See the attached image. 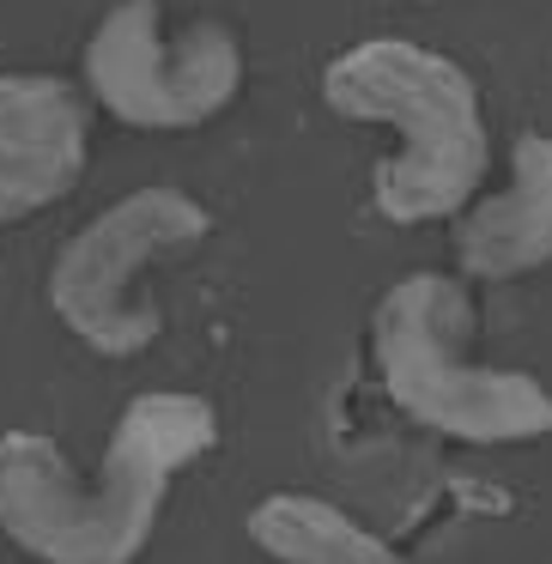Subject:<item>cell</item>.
<instances>
[{"mask_svg":"<svg viewBox=\"0 0 552 564\" xmlns=\"http://www.w3.org/2000/svg\"><path fill=\"white\" fill-rule=\"evenodd\" d=\"M219 443L207 394L152 389L122 406L104 467L74 474L55 437L7 431L0 437V534L43 564H134L152 546L171 479Z\"/></svg>","mask_w":552,"mask_h":564,"instance_id":"6da1fadb","label":"cell"},{"mask_svg":"<svg viewBox=\"0 0 552 564\" xmlns=\"http://www.w3.org/2000/svg\"><path fill=\"white\" fill-rule=\"evenodd\" d=\"M322 98L334 116L382 122L401 140L370 176L382 219H455L479 195L491 164V134L486 110H479V86L462 62L413 37H365L322 67Z\"/></svg>","mask_w":552,"mask_h":564,"instance_id":"7a4b0ae2","label":"cell"},{"mask_svg":"<svg viewBox=\"0 0 552 564\" xmlns=\"http://www.w3.org/2000/svg\"><path fill=\"white\" fill-rule=\"evenodd\" d=\"M213 213L183 188H140L104 207L50 268V310L98 358H134L164 334V310L147 292L159 261H183L207 243Z\"/></svg>","mask_w":552,"mask_h":564,"instance_id":"277c9868","label":"cell"},{"mask_svg":"<svg viewBox=\"0 0 552 564\" xmlns=\"http://www.w3.org/2000/svg\"><path fill=\"white\" fill-rule=\"evenodd\" d=\"M86 86L116 122L183 134L237 104L243 43L219 19H195L164 37L159 0H116L86 43Z\"/></svg>","mask_w":552,"mask_h":564,"instance_id":"5b68a950","label":"cell"},{"mask_svg":"<svg viewBox=\"0 0 552 564\" xmlns=\"http://www.w3.org/2000/svg\"><path fill=\"white\" fill-rule=\"evenodd\" d=\"M467 340H474V297L455 273H407L370 316L377 377L413 425L474 449L552 437L546 382L528 370L479 365L467 358Z\"/></svg>","mask_w":552,"mask_h":564,"instance_id":"3957f363","label":"cell"},{"mask_svg":"<svg viewBox=\"0 0 552 564\" xmlns=\"http://www.w3.org/2000/svg\"><path fill=\"white\" fill-rule=\"evenodd\" d=\"M455 261L474 280H522L552 261V134L528 128L510 152V188L455 213Z\"/></svg>","mask_w":552,"mask_h":564,"instance_id":"52a82bcc","label":"cell"},{"mask_svg":"<svg viewBox=\"0 0 552 564\" xmlns=\"http://www.w3.org/2000/svg\"><path fill=\"white\" fill-rule=\"evenodd\" d=\"M249 540L280 564H407L358 516H346L328 498H304V491L261 498L249 510Z\"/></svg>","mask_w":552,"mask_h":564,"instance_id":"ba28073f","label":"cell"},{"mask_svg":"<svg viewBox=\"0 0 552 564\" xmlns=\"http://www.w3.org/2000/svg\"><path fill=\"white\" fill-rule=\"evenodd\" d=\"M91 116L67 79L7 74L0 79V225L50 213L86 176Z\"/></svg>","mask_w":552,"mask_h":564,"instance_id":"8992f818","label":"cell"}]
</instances>
